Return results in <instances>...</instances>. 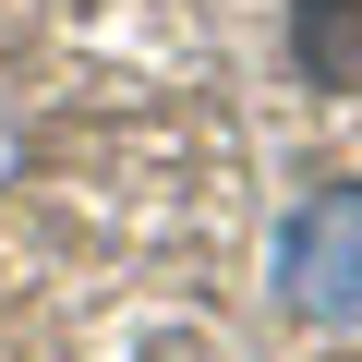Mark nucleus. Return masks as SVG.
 Wrapping results in <instances>:
<instances>
[{"mask_svg":"<svg viewBox=\"0 0 362 362\" xmlns=\"http://www.w3.org/2000/svg\"><path fill=\"white\" fill-rule=\"evenodd\" d=\"M278 290L314 314V326H362V194H314L278 242Z\"/></svg>","mask_w":362,"mask_h":362,"instance_id":"obj_1","label":"nucleus"},{"mask_svg":"<svg viewBox=\"0 0 362 362\" xmlns=\"http://www.w3.org/2000/svg\"><path fill=\"white\" fill-rule=\"evenodd\" d=\"M290 61L338 97H362V0H302L290 13Z\"/></svg>","mask_w":362,"mask_h":362,"instance_id":"obj_2","label":"nucleus"},{"mask_svg":"<svg viewBox=\"0 0 362 362\" xmlns=\"http://www.w3.org/2000/svg\"><path fill=\"white\" fill-rule=\"evenodd\" d=\"M145 362H206V350H145Z\"/></svg>","mask_w":362,"mask_h":362,"instance_id":"obj_3","label":"nucleus"}]
</instances>
